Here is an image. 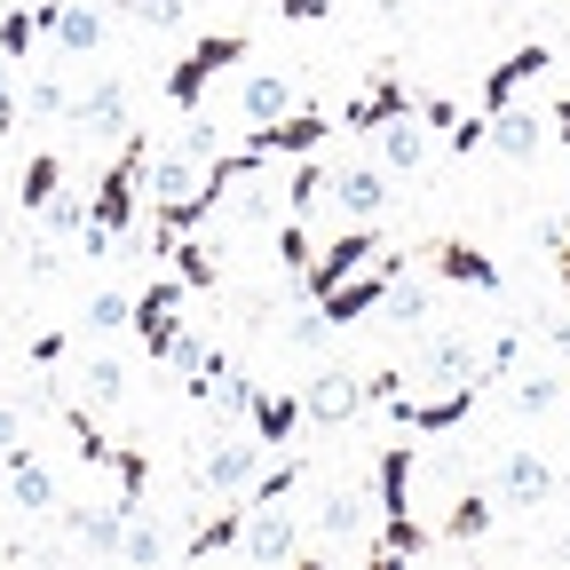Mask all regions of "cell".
<instances>
[{"label":"cell","instance_id":"47","mask_svg":"<svg viewBox=\"0 0 570 570\" xmlns=\"http://www.w3.org/2000/svg\"><path fill=\"white\" fill-rule=\"evenodd\" d=\"M63 356V333H32V365H56Z\"/></svg>","mask_w":570,"mask_h":570},{"label":"cell","instance_id":"4","mask_svg":"<svg viewBox=\"0 0 570 570\" xmlns=\"http://www.w3.org/2000/svg\"><path fill=\"white\" fill-rule=\"evenodd\" d=\"M396 269H404V254H389V246H381V254H373L365 269H356V277H341L333 294H317L325 325H365V317L381 309V294H389V277H396Z\"/></svg>","mask_w":570,"mask_h":570},{"label":"cell","instance_id":"12","mask_svg":"<svg viewBox=\"0 0 570 570\" xmlns=\"http://www.w3.org/2000/svg\"><path fill=\"white\" fill-rule=\"evenodd\" d=\"M135 333H142L151 356H167V341L183 333V277H151L135 294Z\"/></svg>","mask_w":570,"mask_h":570},{"label":"cell","instance_id":"27","mask_svg":"<svg viewBox=\"0 0 570 570\" xmlns=\"http://www.w3.org/2000/svg\"><path fill=\"white\" fill-rule=\"evenodd\" d=\"M325 183H333V167H325L317 151H302V159H294V175H285V214H294V223H309L317 198H325Z\"/></svg>","mask_w":570,"mask_h":570},{"label":"cell","instance_id":"37","mask_svg":"<svg viewBox=\"0 0 570 570\" xmlns=\"http://www.w3.org/2000/svg\"><path fill=\"white\" fill-rule=\"evenodd\" d=\"M88 333H119V325H135V294H119V285H104V294L88 302V317H80Z\"/></svg>","mask_w":570,"mask_h":570},{"label":"cell","instance_id":"21","mask_svg":"<svg viewBox=\"0 0 570 570\" xmlns=\"http://www.w3.org/2000/svg\"><path fill=\"white\" fill-rule=\"evenodd\" d=\"M373 142H381V167H389V175H412V167L428 159V119H420V111H396L389 127H373Z\"/></svg>","mask_w":570,"mask_h":570},{"label":"cell","instance_id":"51","mask_svg":"<svg viewBox=\"0 0 570 570\" xmlns=\"http://www.w3.org/2000/svg\"><path fill=\"white\" fill-rule=\"evenodd\" d=\"M562 412H570V381H562Z\"/></svg>","mask_w":570,"mask_h":570},{"label":"cell","instance_id":"23","mask_svg":"<svg viewBox=\"0 0 570 570\" xmlns=\"http://www.w3.org/2000/svg\"><path fill=\"white\" fill-rule=\"evenodd\" d=\"M285 111H294V80H285V71H246V80H238V119L246 127L285 119Z\"/></svg>","mask_w":570,"mask_h":570},{"label":"cell","instance_id":"28","mask_svg":"<svg viewBox=\"0 0 570 570\" xmlns=\"http://www.w3.org/2000/svg\"><path fill=\"white\" fill-rule=\"evenodd\" d=\"M491 523H499V508H491L483 491H468V499H452V515L436 523V539H444V547H475Z\"/></svg>","mask_w":570,"mask_h":570},{"label":"cell","instance_id":"19","mask_svg":"<svg viewBox=\"0 0 570 570\" xmlns=\"http://www.w3.org/2000/svg\"><path fill=\"white\" fill-rule=\"evenodd\" d=\"M127 515H135V508H119V499H111V508H56V523H63L71 539H80L88 554H119V539H127Z\"/></svg>","mask_w":570,"mask_h":570},{"label":"cell","instance_id":"40","mask_svg":"<svg viewBox=\"0 0 570 570\" xmlns=\"http://www.w3.org/2000/svg\"><path fill=\"white\" fill-rule=\"evenodd\" d=\"M24 111H32V119H63V111H71V88L56 80V71H40V80L24 88Z\"/></svg>","mask_w":570,"mask_h":570},{"label":"cell","instance_id":"20","mask_svg":"<svg viewBox=\"0 0 570 570\" xmlns=\"http://www.w3.org/2000/svg\"><path fill=\"white\" fill-rule=\"evenodd\" d=\"M554 56H547V40H523L508 63H491V80H483V111H499V104H515V88H531L539 71H547Z\"/></svg>","mask_w":570,"mask_h":570},{"label":"cell","instance_id":"43","mask_svg":"<svg viewBox=\"0 0 570 570\" xmlns=\"http://www.w3.org/2000/svg\"><path fill=\"white\" fill-rule=\"evenodd\" d=\"M412 111H420L428 127H444V135L460 127V104H452V96H412Z\"/></svg>","mask_w":570,"mask_h":570},{"label":"cell","instance_id":"26","mask_svg":"<svg viewBox=\"0 0 570 570\" xmlns=\"http://www.w3.org/2000/svg\"><path fill=\"white\" fill-rule=\"evenodd\" d=\"M365 491H348V483H333L325 499H317V539L325 547H341V539H356V531H365Z\"/></svg>","mask_w":570,"mask_h":570},{"label":"cell","instance_id":"18","mask_svg":"<svg viewBox=\"0 0 570 570\" xmlns=\"http://www.w3.org/2000/svg\"><path fill=\"white\" fill-rule=\"evenodd\" d=\"M475 396H483V389H444V396H420V404H412V396H396L389 412L412 428V436H444V428H460V420L475 412Z\"/></svg>","mask_w":570,"mask_h":570},{"label":"cell","instance_id":"25","mask_svg":"<svg viewBox=\"0 0 570 570\" xmlns=\"http://www.w3.org/2000/svg\"><path fill=\"white\" fill-rule=\"evenodd\" d=\"M246 420H254V436L277 452V444H294V428H302V396H285V389H254Z\"/></svg>","mask_w":570,"mask_h":570},{"label":"cell","instance_id":"15","mask_svg":"<svg viewBox=\"0 0 570 570\" xmlns=\"http://www.w3.org/2000/svg\"><path fill=\"white\" fill-rule=\"evenodd\" d=\"M80 135H96V142H111V135H127L135 127V111H127V88L119 80H96L88 96H71V111H63Z\"/></svg>","mask_w":570,"mask_h":570},{"label":"cell","instance_id":"11","mask_svg":"<svg viewBox=\"0 0 570 570\" xmlns=\"http://www.w3.org/2000/svg\"><path fill=\"white\" fill-rule=\"evenodd\" d=\"M420 381H436V389H483V356H475V341H460V333H428V341H420Z\"/></svg>","mask_w":570,"mask_h":570},{"label":"cell","instance_id":"10","mask_svg":"<svg viewBox=\"0 0 570 570\" xmlns=\"http://www.w3.org/2000/svg\"><path fill=\"white\" fill-rule=\"evenodd\" d=\"M0 468H9V508H24V515H56L63 508V491H56V475H48V460L32 444H9Z\"/></svg>","mask_w":570,"mask_h":570},{"label":"cell","instance_id":"32","mask_svg":"<svg viewBox=\"0 0 570 570\" xmlns=\"http://www.w3.org/2000/svg\"><path fill=\"white\" fill-rule=\"evenodd\" d=\"M381 515H412V444L381 452Z\"/></svg>","mask_w":570,"mask_h":570},{"label":"cell","instance_id":"35","mask_svg":"<svg viewBox=\"0 0 570 570\" xmlns=\"http://www.w3.org/2000/svg\"><path fill=\"white\" fill-rule=\"evenodd\" d=\"M508 404H515L523 420H539V412H554V404H562V381H554V373H515Z\"/></svg>","mask_w":570,"mask_h":570},{"label":"cell","instance_id":"46","mask_svg":"<svg viewBox=\"0 0 570 570\" xmlns=\"http://www.w3.org/2000/svg\"><path fill=\"white\" fill-rule=\"evenodd\" d=\"M17 111H24V96H17V80H9V71H0V135L17 127Z\"/></svg>","mask_w":570,"mask_h":570},{"label":"cell","instance_id":"24","mask_svg":"<svg viewBox=\"0 0 570 570\" xmlns=\"http://www.w3.org/2000/svg\"><path fill=\"white\" fill-rule=\"evenodd\" d=\"M238 531H246V491L230 499V508H214V515H206V523H198V531L183 539V554H190V562H214V554H238Z\"/></svg>","mask_w":570,"mask_h":570},{"label":"cell","instance_id":"44","mask_svg":"<svg viewBox=\"0 0 570 570\" xmlns=\"http://www.w3.org/2000/svg\"><path fill=\"white\" fill-rule=\"evenodd\" d=\"M333 325H325V309H309V317H294V325H285V341H294V348H317Z\"/></svg>","mask_w":570,"mask_h":570},{"label":"cell","instance_id":"34","mask_svg":"<svg viewBox=\"0 0 570 570\" xmlns=\"http://www.w3.org/2000/svg\"><path fill=\"white\" fill-rule=\"evenodd\" d=\"M159 254L175 262V277H183V285H214V277H223V262H214V246H198L190 230H183V238H167Z\"/></svg>","mask_w":570,"mask_h":570},{"label":"cell","instance_id":"9","mask_svg":"<svg viewBox=\"0 0 570 570\" xmlns=\"http://www.w3.org/2000/svg\"><path fill=\"white\" fill-rule=\"evenodd\" d=\"M325 198L348 214V223H381V214H389V167L381 159H356V167H341L325 183Z\"/></svg>","mask_w":570,"mask_h":570},{"label":"cell","instance_id":"3","mask_svg":"<svg viewBox=\"0 0 570 570\" xmlns=\"http://www.w3.org/2000/svg\"><path fill=\"white\" fill-rule=\"evenodd\" d=\"M325 135H333V119H325V111H309V104H294L285 119L246 127L238 151H246V159H302V151H325Z\"/></svg>","mask_w":570,"mask_h":570},{"label":"cell","instance_id":"7","mask_svg":"<svg viewBox=\"0 0 570 570\" xmlns=\"http://www.w3.org/2000/svg\"><path fill=\"white\" fill-rule=\"evenodd\" d=\"M373 254H381V230H373V223H348L333 246H317V254H309L302 285H309V294H333V285H341V277H356Z\"/></svg>","mask_w":570,"mask_h":570},{"label":"cell","instance_id":"1","mask_svg":"<svg viewBox=\"0 0 570 570\" xmlns=\"http://www.w3.org/2000/svg\"><path fill=\"white\" fill-rule=\"evenodd\" d=\"M142 183H151V135L127 127V135H119V159L104 167V183H96V198H88L80 262H111V246L135 230V214H142Z\"/></svg>","mask_w":570,"mask_h":570},{"label":"cell","instance_id":"45","mask_svg":"<svg viewBox=\"0 0 570 570\" xmlns=\"http://www.w3.org/2000/svg\"><path fill=\"white\" fill-rule=\"evenodd\" d=\"M325 9H333V0H277V17H285V24H317Z\"/></svg>","mask_w":570,"mask_h":570},{"label":"cell","instance_id":"16","mask_svg":"<svg viewBox=\"0 0 570 570\" xmlns=\"http://www.w3.org/2000/svg\"><path fill=\"white\" fill-rule=\"evenodd\" d=\"M396 111H412V88L396 80V71H373V80L356 88V104L341 111V127H348V135H373V127H389Z\"/></svg>","mask_w":570,"mask_h":570},{"label":"cell","instance_id":"41","mask_svg":"<svg viewBox=\"0 0 570 570\" xmlns=\"http://www.w3.org/2000/svg\"><path fill=\"white\" fill-rule=\"evenodd\" d=\"M183 9H190V0H127V17H135V24H151V32H175Z\"/></svg>","mask_w":570,"mask_h":570},{"label":"cell","instance_id":"14","mask_svg":"<svg viewBox=\"0 0 570 570\" xmlns=\"http://www.w3.org/2000/svg\"><path fill=\"white\" fill-rule=\"evenodd\" d=\"M428 269H436L444 285H468V294H499V262L468 238H436L428 246Z\"/></svg>","mask_w":570,"mask_h":570},{"label":"cell","instance_id":"48","mask_svg":"<svg viewBox=\"0 0 570 570\" xmlns=\"http://www.w3.org/2000/svg\"><path fill=\"white\" fill-rule=\"evenodd\" d=\"M9 444H24V420H17V404H0V452Z\"/></svg>","mask_w":570,"mask_h":570},{"label":"cell","instance_id":"2","mask_svg":"<svg viewBox=\"0 0 570 570\" xmlns=\"http://www.w3.org/2000/svg\"><path fill=\"white\" fill-rule=\"evenodd\" d=\"M230 63H246V32H206V40H190V48L175 56V71H167V104H175V111H198V96L223 80Z\"/></svg>","mask_w":570,"mask_h":570},{"label":"cell","instance_id":"31","mask_svg":"<svg viewBox=\"0 0 570 570\" xmlns=\"http://www.w3.org/2000/svg\"><path fill=\"white\" fill-rule=\"evenodd\" d=\"M381 317H389V325H428V317H436V294H428V285H412V277L396 269L389 294H381Z\"/></svg>","mask_w":570,"mask_h":570},{"label":"cell","instance_id":"13","mask_svg":"<svg viewBox=\"0 0 570 570\" xmlns=\"http://www.w3.org/2000/svg\"><path fill=\"white\" fill-rule=\"evenodd\" d=\"M356 412H365V381L341 373V365H325V373L302 389V420H317V428H348Z\"/></svg>","mask_w":570,"mask_h":570},{"label":"cell","instance_id":"36","mask_svg":"<svg viewBox=\"0 0 570 570\" xmlns=\"http://www.w3.org/2000/svg\"><path fill=\"white\" fill-rule=\"evenodd\" d=\"M40 230H48V238H80V230H88V198L56 190V198L40 206Z\"/></svg>","mask_w":570,"mask_h":570},{"label":"cell","instance_id":"29","mask_svg":"<svg viewBox=\"0 0 570 570\" xmlns=\"http://www.w3.org/2000/svg\"><path fill=\"white\" fill-rule=\"evenodd\" d=\"M167 554H175V539L159 531V515L135 508V515H127V539H119V562H142V570H151V562H167Z\"/></svg>","mask_w":570,"mask_h":570},{"label":"cell","instance_id":"38","mask_svg":"<svg viewBox=\"0 0 570 570\" xmlns=\"http://www.w3.org/2000/svg\"><path fill=\"white\" fill-rule=\"evenodd\" d=\"M32 40H40V17H32V0H24V9H9V17H0V56H9V63H24V56H32Z\"/></svg>","mask_w":570,"mask_h":570},{"label":"cell","instance_id":"49","mask_svg":"<svg viewBox=\"0 0 570 570\" xmlns=\"http://www.w3.org/2000/svg\"><path fill=\"white\" fill-rule=\"evenodd\" d=\"M539 333H547V348H562V356H570V317H547Z\"/></svg>","mask_w":570,"mask_h":570},{"label":"cell","instance_id":"42","mask_svg":"<svg viewBox=\"0 0 570 570\" xmlns=\"http://www.w3.org/2000/svg\"><path fill=\"white\" fill-rule=\"evenodd\" d=\"M175 151H183V159H198V167H206V159H223V135H214V127H206V119H190V127H183V135H175Z\"/></svg>","mask_w":570,"mask_h":570},{"label":"cell","instance_id":"5","mask_svg":"<svg viewBox=\"0 0 570 570\" xmlns=\"http://www.w3.org/2000/svg\"><path fill=\"white\" fill-rule=\"evenodd\" d=\"M262 460H269V444H262V436H254V444H246V436H223V444H206V460L190 468V483H198V491H214V499H238V491L262 475Z\"/></svg>","mask_w":570,"mask_h":570},{"label":"cell","instance_id":"8","mask_svg":"<svg viewBox=\"0 0 570 570\" xmlns=\"http://www.w3.org/2000/svg\"><path fill=\"white\" fill-rule=\"evenodd\" d=\"M491 491L508 499V508H547V499L562 491V475H554L539 452H523V444H515V452H499V468H491Z\"/></svg>","mask_w":570,"mask_h":570},{"label":"cell","instance_id":"39","mask_svg":"<svg viewBox=\"0 0 570 570\" xmlns=\"http://www.w3.org/2000/svg\"><path fill=\"white\" fill-rule=\"evenodd\" d=\"M309 223H294V214H285V223H277V262H285V277H302L309 269Z\"/></svg>","mask_w":570,"mask_h":570},{"label":"cell","instance_id":"30","mask_svg":"<svg viewBox=\"0 0 570 570\" xmlns=\"http://www.w3.org/2000/svg\"><path fill=\"white\" fill-rule=\"evenodd\" d=\"M80 396H88V412L127 404V365H119V356H88V365H80Z\"/></svg>","mask_w":570,"mask_h":570},{"label":"cell","instance_id":"22","mask_svg":"<svg viewBox=\"0 0 570 570\" xmlns=\"http://www.w3.org/2000/svg\"><path fill=\"white\" fill-rule=\"evenodd\" d=\"M48 40H56L63 56H96V48H104V0H63L56 24H48Z\"/></svg>","mask_w":570,"mask_h":570},{"label":"cell","instance_id":"50","mask_svg":"<svg viewBox=\"0 0 570 570\" xmlns=\"http://www.w3.org/2000/svg\"><path fill=\"white\" fill-rule=\"evenodd\" d=\"M547 127H554V135H562V142H570V96H562V104H554V119H547Z\"/></svg>","mask_w":570,"mask_h":570},{"label":"cell","instance_id":"33","mask_svg":"<svg viewBox=\"0 0 570 570\" xmlns=\"http://www.w3.org/2000/svg\"><path fill=\"white\" fill-rule=\"evenodd\" d=\"M56 190H63V159H56V151H32V159H24V183H17V206L40 214Z\"/></svg>","mask_w":570,"mask_h":570},{"label":"cell","instance_id":"17","mask_svg":"<svg viewBox=\"0 0 570 570\" xmlns=\"http://www.w3.org/2000/svg\"><path fill=\"white\" fill-rule=\"evenodd\" d=\"M547 135H554V127H547L539 111H515V104H499V111H491V127H483V142H491L499 159H515V167L547 151Z\"/></svg>","mask_w":570,"mask_h":570},{"label":"cell","instance_id":"6","mask_svg":"<svg viewBox=\"0 0 570 570\" xmlns=\"http://www.w3.org/2000/svg\"><path fill=\"white\" fill-rule=\"evenodd\" d=\"M238 554H246V562H294V554H302V523H294V508H285V499H262V508H246Z\"/></svg>","mask_w":570,"mask_h":570}]
</instances>
